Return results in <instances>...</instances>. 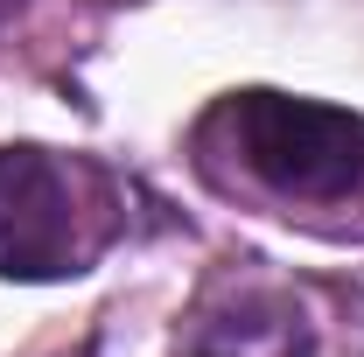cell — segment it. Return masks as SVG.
Segmentation results:
<instances>
[{
    "mask_svg": "<svg viewBox=\"0 0 364 357\" xmlns=\"http://www.w3.org/2000/svg\"><path fill=\"white\" fill-rule=\"evenodd\" d=\"M189 169L210 196L294 224L329 245H364V112L301 91L238 85L189 127Z\"/></svg>",
    "mask_w": 364,
    "mask_h": 357,
    "instance_id": "6da1fadb",
    "label": "cell"
},
{
    "mask_svg": "<svg viewBox=\"0 0 364 357\" xmlns=\"http://www.w3.org/2000/svg\"><path fill=\"white\" fill-rule=\"evenodd\" d=\"M127 231V189L98 154L14 140L0 147V280L91 273Z\"/></svg>",
    "mask_w": 364,
    "mask_h": 357,
    "instance_id": "7a4b0ae2",
    "label": "cell"
},
{
    "mask_svg": "<svg viewBox=\"0 0 364 357\" xmlns=\"http://www.w3.org/2000/svg\"><path fill=\"white\" fill-rule=\"evenodd\" d=\"M176 357H316V322L280 287H218L189 309Z\"/></svg>",
    "mask_w": 364,
    "mask_h": 357,
    "instance_id": "3957f363",
    "label": "cell"
},
{
    "mask_svg": "<svg viewBox=\"0 0 364 357\" xmlns=\"http://www.w3.org/2000/svg\"><path fill=\"white\" fill-rule=\"evenodd\" d=\"M14 7H21V0H0V21H7V14H14Z\"/></svg>",
    "mask_w": 364,
    "mask_h": 357,
    "instance_id": "277c9868",
    "label": "cell"
}]
</instances>
